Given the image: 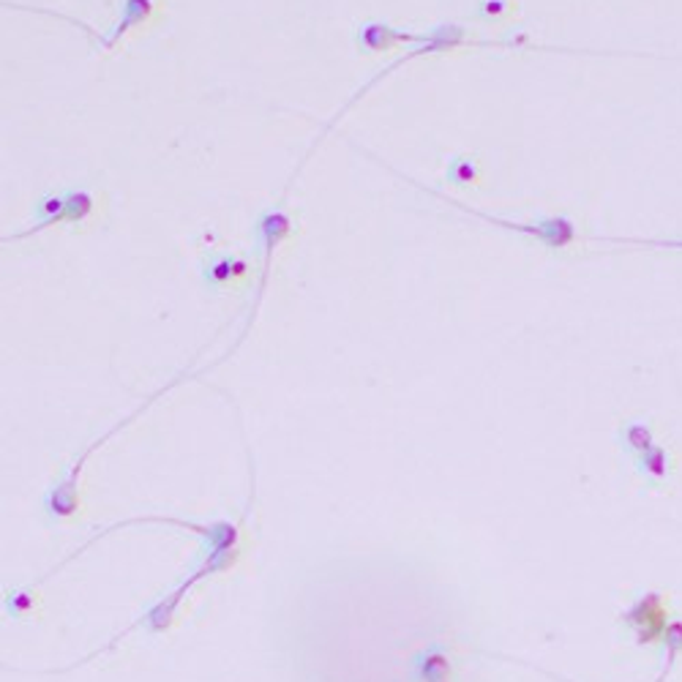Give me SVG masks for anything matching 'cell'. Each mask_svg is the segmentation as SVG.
<instances>
[{"instance_id":"1","label":"cell","mask_w":682,"mask_h":682,"mask_svg":"<svg viewBox=\"0 0 682 682\" xmlns=\"http://www.w3.org/2000/svg\"><path fill=\"white\" fill-rule=\"evenodd\" d=\"M93 214H96V197L86 189H69V191H58V195H47L39 199V205H36L33 225H30L26 233L11 235V240L28 238V235H36L41 233V229L56 225H82V221H88Z\"/></svg>"},{"instance_id":"7","label":"cell","mask_w":682,"mask_h":682,"mask_svg":"<svg viewBox=\"0 0 682 682\" xmlns=\"http://www.w3.org/2000/svg\"><path fill=\"white\" fill-rule=\"evenodd\" d=\"M154 9H156L154 0H123V22H118V28L112 30L110 47L118 41V36H123L129 28L148 22V17L154 14Z\"/></svg>"},{"instance_id":"2","label":"cell","mask_w":682,"mask_h":682,"mask_svg":"<svg viewBox=\"0 0 682 682\" xmlns=\"http://www.w3.org/2000/svg\"><path fill=\"white\" fill-rule=\"evenodd\" d=\"M434 197L445 199V202L456 205V208L467 210L470 216H475V219H484L488 221V225H497V227H505L511 229V233H518V235H527V238H535L538 244L548 246V249H569V246L576 244V240H582V235H579L576 225H573L571 219H565V216H548V219H538V221H505V219H497V216H488V214H481V210H473V208H464L458 199H451L445 195H439V191H432Z\"/></svg>"},{"instance_id":"4","label":"cell","mask_w":682,"mask_h":682,"mask_svg":"<svg viewBox=\"0 0 682 682\" xmlns=\"http://www.w3.org/2000/svg\"><path fill=\"white\" fill-rule=\"evenodd\" d=\"M625 623L636 627L639 642H655L661 633H666V609H663L661 595L650 593L625 614Z\"/></svg>"},{"instance_id":"3","label":"cell","mask_w":682,"mask_h":682,"mask_svg":"<svg viewBox=\"0 0 682 682\" xmlns=\"http://www.w3.org/2000/svg\"><path fill=\"white\" fill-rule=\"evenodd\" d=\"M355 45L366 56H374V52H388L404 45H426V33H407V30L388 26V22H364L355 36Z\"/></svg>"},{"instance_id":"6","label":"cell","mask_w":682,"mask_h":682,"mask_svg":"<svg viewBox=\"0 0 682 682\" xmlns=\"http://www.w3.org/2000/svg\"><path fill=\"white\" fill-rule=\"evenodd\" d=\"M289 233H293V221H289L285 210H265V214L259 216L257 235L263 238V249L268 251V255L276 249V244H281V240L287 238Z\"/></svg>"},{"instance_id":"5","label":"cell","mask_w":682,"mask_h":682,"mask_svg":"<svg viewBox=\"0 0 682 682\" xmlns=\"http://www.w3.org/2000/svg\"><path fill=\"white\" fill-rule=\"evenodd\" d=\"M251 265L246 259L233 255H214L205 265V281L216 289H227L249 279Z\"/></svg>"},{"instance_id":"10","label":"cell","mask_w":682,"mask_h":682,"mask_svg":"<svg viewBox=\"0 0 682 682\" xmlns=\"http://www.w3.org/2000/svg\"><path fill=\"white\" fill-rule=\"evenodd\" d=\"M612 244H633L639 249H666V251H682V240H653V238H606Z\"/></svg>"},{"instance_id":"8","label":"cell","mask_w":682,"mask_h":682,"mask_svg":"<svg viewBox=\"0 0 682 682\" xmlns=\"http://www.w3.org/2000/svg\"><path fill=\"white\" fill-rule=\"evenodd\" d=\"M445 178L456 186H478L481 170H478V161H475V156H454V159L448 161Z\"/></svg>"},{"instance_id":"9","label":"cell","mask_w":682,"mask_h":682,"mask_svg":"<svg viewBox=\"0 0 682 682\" xmlns=\"http://www.w3.org/2000/svg\"><path fill=\"white\" fill-rule=\"evenodd\" d=\"M513 11H516V9H513L511 0H481V3H478V17L486 22L508 20Z\"/></svg>"}]
</instances>
